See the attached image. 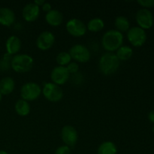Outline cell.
Wrapping results in <instances>:
<instances>
[{"mask_svg": "<svg viewBox=\"0 0 154 154\" xmlns=\"http://www.w3.org/2000/svg\"><path fill=\"white\" fill-rule=\"evenodd\" d=\"M123 35L116 29H109L104 33L102 38V45L109 53L117 51L123 43Z\"/></svg>", "mask_w": 154, "mask_h": 154, "instance_id": "6da1fadb", "label": "cell"}, {"mask_svg": "<svg viewBox=\"0 0 154 154\" xmlns=\"http://www.w3.org/2000/svg\"><path fill=\"white\" fill-rule=\"evenodd\" d=\"M120 61L115 54L106 52L101 56L99 61L100 72L105 75H111L120 68Z\"/></svg>", "mask_w": 154, "mask_h": 154, "instance_id": "7a4b0ae2", "label": "cell"}, {"mask_svg": "<svg viewBox=\"0 0 154 154\" xmlns=\"http://www.w3.org/2000/svg\"><path fill=\"white\" fill-rule=\"evenodd\" d=\"M34 64V60L29 54H22L13 56L11 60V69L17 73L29 72Z\"/></svg>", "mask_w": 154, "mask_h": 154, "instance_id": "3957f363", "label": "cell"}, {"mask_svg": "<svg viewBox=\"0 0 154 154\" xmlns=\"http://www.w3.org/2000/svg\"><path fill=\"white\" fill-rule=\"evenodd\" d=\"M42 94V89L38 84L35 82L25 83L21 87L20 96L21 99L27 102H32L38 99Z\"/></svg>", "mask_w": 154, "mask_h": 154, "instance_id": "277c9868", "label": "cell"}, {"mask_svg": "<svg viewBox=\"0 0 154 154\" xmlns=\"http://www.w3.org/2000/svg\"><path fill=\"white\" fill-rule=\"evenodd\" d=\"M42 94L51 102H58L63 99V91L60 86L52 82L45 83L42 88Z\"/></svg>", "mask_w": 154, "mask_h": 154, "instance_id": "5b68a950", "label": "cell"}, {"mask_svg": "<svg viewBox=\"0 0 154 154\" xmlns=\"http://www.w3.org/2000/svg\"><path fill=\"white\" fill-rule=\"evenodd\" d=\"M72 60L76 63H86L90 61L91 58V53L87 46L81 44L73 45L69 51Z\"/></svg>", "mask_w": 154, "mask_h": 154, "instance_id": "8992f818", "label": "cell"}, {"mask_svg": "<svg viewBox=\"0 0 154 154\" xmlns=\"http://www.w3.org/2000/svg\"><path fill=\"white\" fill-rule=\"evenodd\" d=\"M66 28L70 35L76 38L82 37L87 33V31L86 24L81 20L78 18H72L68 20Z\"/></svg>", "mask_w": 154, "mask_h": 154, "instance_id": "52a82bcc", "label": "cell"}, {"mask_svg": "<svg viewBox=\"0 0 154 154\" xmlns=\"http://www.w3.org/2000/svg\"><path fill=\"white\" fill-rule=\"evenodd\" d=\"M127 39L134 47H141L147 40L145 30L139 26H133L127 31Z\"/></svg>", "mask_w": 154, "mask_h": 154, "instance_id": "ba28073f", "label": "cell"}, {"mask_svg": "<svg viewBox=\"0 0 154 154\" xmlns=\"http://www.w3.org/2000/svg\"><path fill=\"white\" fill-rule=\"evenodd\" d=\"M61 138L65 145L71 148L77 144L78 140V133L74 126L66 125L62 128Z\"/></svg>", "mask_w": 154, "mask_h": 154, "instance_id": "9c48e42d", "label": "cell"}, {"mask_svg": "<svg viewBox=\"0 0 154 154\" xmlns=\"http://www.w3.org/2000/svg\"><path fill=\"white\" fill-rule=\"evenodd\" d=\"M70 74L68 72L66 67L64 66H56L51 72V82L60 87L64 85L70 79Z\"/></svg>", "mask_w": 154, "mask_h": 154, "instance_id": "30bf717a", "label": "cell"}, {"mask_svg": "<svg viewBox=\"0 0 154 154\" xmlns=\"http://www.w3.org/2000/svg\"><path fill=\"white\" fill-rule=\"evenodd\" d=\"M138 26L143 29H148L151 28L153 24V16L150 10L141 8L138 11L135 16Z\"/></svg>", "mask_w": 154, "mask_h": 154, "instance_id": "8fae6325", "label": "cell"}, {"mask_svg": "<svg viewBox=\"0 0 154 154\" xmlns=\"http://www.w3.org/2000/svg\"><path fill=\"white\" fill-rule=\"evenodd\" d=\"M55 43V35L51 32L44 31L36 39V46L41 51H48Z\"/></svg>", "mask_w": 154, "mask_h": 154, "instance_id": "7c38bea8", "label": "cell"}, {"mask_svg": "<svg viewBox=\"0 0 154 154\" xmlns=\"http://www.w3.org/2000/svg\"><path fill=\"white\" fill-rule=\"evenodd\" d=\"M41 8L33 2L28 3L22 10V16L26 22H34L40 15Z\"/></svg>", "mask_w": 154, "mask_h": 154, "instance_id": "4fadbf2b", "label": "cell"}, {"mask_svg": "<svg viewBox=\"0 0 154 154\" xmlns=\"http://www.w3.org/2000/svg\"><path fill=\"white\" fill-rule=\"evenodd\" d=\"M15 14L13 10L7 7L0 8V25L9 27L15 22Z\"/></svg>", "mask_w": 154, "mask_h": 154, "instance_id": "5bb4252c", "label": "cell"}, {"mask_svg": "<svg viewBox=\"0 0 154 154\" xmlns=\"http://www.w3.org/2000/svg\"><path fill=\"white\" fill-rule=\"evenodd\" d=\"M22 43L17 36L11 35L7 38L5 42L6 53L11 56H14L20 51Z\"/></svg>", "mask_w": 154, "mask_h": 154, "instance_id": "9a60e30c", "label": "cell"}, {"mask_svg": "<svg viewBox=\"0 0 154 154\" xmlns=\"http://www.w3.org/2000/svg\"><path fill=\"white\" fill-rule=\"evenodd\" d=\"M45 20L53 27L59 26L63 21V14L57 9H52L45 15Z\"/></svg>", "mask_w": 154, "mask_h": 154, "instance_id": "2e32d148", "label": "cell"}, {"mask_svg": "<svg viewBox=\"0 0 154 154\" xmlns=\"http://www.w3.org/2000/svg\"><path fill=\"white\" fill-rule=\"evenodd\" d=\"M14 88L15 82L11 77H5L0 81V93L2 96H7L12 93Z\"/></svg>", "mask_w": 154, "mask_h": 154, "instance_id": "e0dca14e", "label": "cell"}, {"mask_svg": "<svg viewBox=\"0 0 154 154\" xmlns=\"http://www.w3.org/2000/svg\"><path fill=\"white\" fill-rule=\"evenodd\" d=\"M14 110L17 114L20 117H26L29 114L31 107L27 101L20 99L17 101L15 103Z\"/></svg>", "mask_w": 154, "mask_h": 154, "instance_id": "ac0fdd59", "label": "cell"}, {"mask_svg": "<svg viewBox=\"0 0 154 154\" xmlns=\"http://www.w3.org/2000/svg\"><path fill=\"white\" fill-rule=\"evenodd\" d=\"M98 154H117V147L113 141H106L102 142L99 146L97 150Z\"/></svg>", "mask_w": 154, "mask_h": 154, "instance_id": "d6986e66", "label": "cell"}, {"mask_svg": "<svg viewBox=\"0 0 154 154\" xmlns=\"http://www.w3.org/2000/svg\"><path fill=\"white\" fill-rule=\"evenodd\" d=\"M114 26L116 30L120 32L121 33L127 32L130 29V23L126 17L120 15L117 16L114 20Z\"/></svg>", "mask_w": 154, "mask_h": 154, "instance_id": "ffe728a7", "label": "cell"}, {"mask_svg": "<svg viewBox=\"0 0 154 154\" xmlns=\"http://www.w3.org/2000/svg\"><path fill=\"white\" fill-rule=\"evenodd\" d=\"M87 30L92 32H99L105 27V22L99 17L92 18L89 20L87 25Z\"/></svg>", "mask_w": 154, "mask_h": 154, "instance_id": "44dd1931", "label": "cell"}, {"mask_svg": "<svg viewBox=\"0 0 154 154\" xmlns=\"http://www.w3.org/2000/svg\"><path fill=\"white\" fill-rule=\"evenodd\" d=\"M115 54L120 61H127L132 57L133 50L131 47L128 46V45H122L116 51Z\"/></svg>", "mask_w": 154, "mask_h": 154, "instance_id": "7402d4cb", "label": "cell"}, {"mask_svg": "<svg viewBox=\"0 0 154 154\" xmlns=\"http://www.w3.org/2000/svg\"><path fill=\"white\" fill-rule=\"evenodd\" d=\"M56 61H57L58 66L66 67L72 62V57L69 52L62 51L57 54V57H56Z\"/></svg>", "mask_w": 154, "mask_h": 154, "instance_id": "603a6c76", "label": "cell"}, {"mask_svg": "<svg viewBox=\"0 0 154 154\" xmlns=\"http://www.w3.org/2000/svg\"><path fill=\"white\" fill-rule=\"evenodd\" d=\"M13 56L10 55L8 53L4 54L0 60V70L1 71H7L10 68H11V60Z\"/></svg>", "mask_w": 154, "mask_h": 154, "instance_id": "cb8c5ba5", "label": "cell"}, {"mask_svg": "<svg viewBox=\"0 0 154 154\" xmlns=\"http://www.w3.org/2000/svg\"><path fill=\"white\" fill-rule=\"evenodd\" d=\"M68 72L70 74V75L76 74L77 72H79V65L76 62H71L67 66H66Z\"/></svg>", "mask_w": 154, "mask_h": 154, "instance_id": "d4e9b609", "label": "cell"}, {"mask_svg": "<svg viewBox=\"0 0 154 154\" xmlns=\"http://www.w3.org/2000/svg\"><path fill=\"white\" fill-rule=\"evenodd\" d=\"M72 78L73 84H75V85H80V84H81L84 82V76L79 72H77L76 74L72 75V78Z\"/></svg>", "mask_w": 154, "mask_h": 154, "instance_id": "484cf974", "label": "cell"}, {"mask_svg": "<svg viewBox=\"0 0 154 154\" xmlns=\"http://www.w3.org/2000/svg\"><path fill=\"white\" fill-rule=\"evenodd\" d=\"M55 154H71V148L66 145H62L57 147Z\"/></svg>", "mask_w": 154, "mask_h": 154, "instance_id": "4316f807", "label": "cell"}, {"mask_svg": "<svg viewBox=\"0 0 154 154\" xmlns=\"http://www.w3.org/2000/svg\"><path fill=\"white\" fill-rule=\"evenodd\" d=\"M138 3L146 9L154 6V0H138Z\"/></svg>", "mask_w": 154, "mask_h": 154, "instance_id": "83f0119b", "label": "cell"}, {"mask_svg": "<svg viewBox=\"0 0 154 154\" xmlns=\"http://www.w3.org/2000/svg\"><path fill=\"white\" fill-rule=\"evenodd\" d=\"M42 9L43 11L46 12V14H47L52 10V5H51V3L45 2L43 4V5L42 6Z\"/></svg>", "mask_w": 154, "mask_h": 154, "instance_id": "f1b7e54d", "label": "cell"}, {"mask_svg": "<svg viewBox=\"0 0 154 154\" xmlns=\"http://www.w3.org/2000/svg\"><path fill=\"white\" fill-rule=\"evenodd\" d=\"M148 119L151 123H154V110L150 111L148 114Z\"/></svg>", "mask_w": 154, "mask_h": 154, "instance_id": "f546056e", "label": "cell"}, {"mask_svg": "<svg viewBox=\"0 0 154 154\" xmlns=\"http://www.w3.org/2000/svg\"><path fill=\"white\" fill-rule=\"evenodd\" d=\"M45 2V1H44V0H35V1L33 2V3H34V4H35L36 5H38V7H40V8L43 5V4Z\"/></svg>", "mask_w": 154, "mask_h": 154, "instance_id": "4dcf8cb0", "label": "cell"}, {"mask_svg": "<svg viewBox=\"0 0 154 154\" xmlns=\"http://www.w3.org/2000/svg\"><path fill=\"white\" fill-rule=\"evenodd\" d=\"M0 154H9V153H8L7 151H5V150H0Z\"/></svg>", "mask_w": 154, "mask_h": 154, "instance_id": "1f68e13d", "label": "cell"}, {"mask_svg": "<svg viewBox=\"0 0 154 154\" xmlns=\"http://www.w3.org/2000/svg\"><path fill=\"white\" fill-rule=\"evenodd\" d=\"M2 100V93H0V102H1Z\"/></svg>", "mask_w": 154, "mask_h": 154, "instance_id": "d6a6232c", "label": "cell"}, {"mask_svg": "<svg viewBox=\"0 0 154 154\" xmlns=\"http://www.w3.org/2000/svg\"><path fill=\"white\" fill-rule=\"evenodd\" d=\"M153 132H154V126H153Z\"/></svg>", "mask_w": 154, "mask_h": 154, "instance_id": "836d02e7", "label": "cell"}]
</instances>
